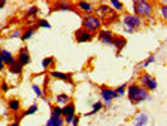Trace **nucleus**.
Instances as JSON below:
<instances>
[{
    "label": "nucleus",
    "instance_id": "obj_1",
    "mask_svg": "<svg viewBox=\"0 0 167 126\" xmlns=\"http://www.w3.org/2000/svg\"><path fill=\"white\" fill-rule=\"evenodd\" d=\"M128 94L129 99L135 103L143 101L148 95L146 89L135 85H132L129 87Z\"/></svg>",
    "mask_w": 167,
    "mask_h": 126
},
{
    "label": "nucleus",
    "instance_id": "obj_2",
    "mask_svg": "<svg viewBox=\"0 0 167 126\" xmlns=\"http://www.w3.org/2000/svg\"><path fill=\"white\" fill-rule=\"evenodd\" d=\"M136 13L140 16H147L151 12V8L148 2L145 1H136L134 4Z\"/></svg>",
    "mask_w": 167,
    "mask_h": 126
},
{
    "label": "nucleus",
    "instance_id": "obj_3",
    "mask_svg": "<svg viewBox=\"0 0 167 126\" xmlns=\"http://www.w3.org/2000/svg\"><path fill=\"white\" fill-rule=\"evenodd\" d=\"M140 21L139 18L134 15H129L125 17L123 20V25L125 30L127 32H131L139 28Z\"/></svg>",
    "mask_w": 167,
    "mask_h": 126
},
{
    "label": "nucleus",
    "instance_id": "obj_4",
    "mask_svg": "<svg viewBox=\"0 0 167 126\" xmlns=\"http://www.w3.org/2000/svg\"><path fill=\"white\" fill-rule=\"evenodd\" d=\"M115 11L107 5H103L97 9V14L102 20L108 21L114 19Z\"/></svg>",
    "mask_w": 167,
    "mask_h": 126
},
{
    "label": "nucleus",
    "instance_id": "obj_5",
    "mask_svg": "<svg viewBox=\"0 0 167 126\" xmlns=\"http://www.w3.org/2000/svg\"><path fill=\"white\" fill-rule=\"evenodd\" d=\"M84 26L90 31H95L100 28V21L97 18L93 16H89L85 19Z\"/></svg>",
    "mask_w": 167,
    "mask_h": 126
},
{
    "label": "nucleus",
    "instance_id": "obj_6",
    "mask_svg": "<svg viewBox=\"0 0 167 126\" xmlns=\"http://www.w3.org/2000/svg\"><path fill=\"white\" fill-rule=\"evenodd\" d=\"M142 82L149 89L153 90L156 88L157 84L154 78L149 74H145L142 77Z\"/></svg>",
    "mask_w": 167,
    "mask_h": 126
},
{
    "label": "nucleus",
    "instance_id": "obj_7",
    "mask_svg": "<svg viewBox=\"0 0 167 126\" xmlns=\"http://www.w3.org/2000/svg\"><path fill=\"white\" fill-rule=\"evenodd\" d=\"M64 119L62 116L51 114L45 126H64Z\"/></svg>",
    "mask_w": 167,
    "mask_h": 126
},
{
    "label": "nucleus",
    "instance_id": "obj_8",
    "mask_svg": "<svg viewBox=\"0 0 167 126\" xmlns=\"http://www.w3.org/2000/svg\"><path fill=\"white\" fill-rule=\"evenodd\" d=\"M101 95L107 105H109L113 98H117L118 94L116 91L109 89H104L101 92Z\"/></svg>",
    "mask_w": 167,
    "mask_h": 126
},
{
    "label": "nucleus",
    "instance_id": "obj_9",
    "mask_svg": "<svg viewBox=\"0 0 167 126\" xmlns=\"http://www.w3.org/2000/svg\"><path fill=\"white\" fill-rule=\"evenodd\" d=\"M148 116L144 113H140L134 120V126H144L148 122Z\"/></svg>",
    "mask_w": 167,
    "mask_h": 126
},
{
    "label": "nucleus",
    "instance_id": "obj_10",
    "mask_svg": "<svg viewBox=\"0 0 167 126\" xmlns=\"http://www.w3.org/2000/svg\"><path fill=\"white\" fill-rule=\"evenodd\" d=\"M76 39L77 42H85L90 40L92 36L90 33L86 30H79L77 31L76 34Z\"/></svg>",
    "mask_w": 167,
    "mask_h": 126
},
{
    "label": "nucleus",
    "instance_id": "obj_11",
    "mask_svg": "<svg viewBox=\"0 0 167 126\" xmlns=\"http://www.w3.org/2000/svg\"><path fill=\"white\" fill-rule=\"evenodd\" d=\"M100 37L102 42L105 44H113L114 39H113L112 32L110 31H102L100 32Z\"/></svg>",
    "mask_w": 167,
    "mask_h": 126
},
{
    "label": "nucleus",
    "instance_id": "obj_12",
    "mask_svg": "<svg viewBox=\"0 0 167 126\" xmlns=\"http://www.w3.org/2000/svg\"><path fill=\"white\" fill-rule=\"evenodd\" d=\"M0 60L4 61L6 64L14 63V59L12 57L11 53L5 50H3L0 53Z\"/></svg>",
    "mask_w": 167,
    "mask_h": 126
},
{
    "label": "nucleus",
    "instance_id": "obj_13",
    "mask_svg": "<svg viewBox=\"0 0 167 126\" xmlns=\"http://www.w3.org/2000/svg\"><path fill=\"white\" fill-rule=\"evenodd\" d=\"M70 114H75V108L72 103L66 105L62 108L61 115L63 117Z\"/></svg>",
    "mask_w": 167,
    "mask_h": 126
},
{
    "label": "nucleus",
    "instance_id": "obj_14",
    "mask_svg": "<svg viewBox=\"0 0 167 126\" xmlns=\"http://www.w3.org/2000/svg\"><path fill=\"white\" fill-rule=\"evenodd\" d=\"M8 106L10 110L16 112L20 108V102L18 99H13L9 102Z\"/></svg>",
    "mask_w": 167,
    "mask_h": 126
},
{
    "label": "nucleus",
    "instance_id": "obj_15",
    "mask_svg": "<svg viewBox=\"0 0 167 126\" xmlns=\"http://www.w3.org/2000/svg\"><path fill=\"white\" fill-rule=\"evenodd\" d=\"M23 68L22 64L20 62H16L13 63L10 68V71L14 74H19L21 72Z\"/></svg>",
    "mask_w": 167,
    "mask_h": 126
},
{
    "label": "nucleus",
    "instance_id": "obj_16",
    "mask_svg": "<svg viewBox=\"0 0 167 126\" xmlns=\"http://www.w3.org/2000/svg\"><path fill=\"white\" fill-rule=\"evenodd\" d=\"M93 110L91 112L87 113L84 114L85 116H92L93 114H96L97 112H98L100 109L102 108V102L100 101H98L96 102V103L94 104L93 105Z\"/></svg>",
    "mask_w": 167,
    "mask_h": 126
},
{
    "label": "nucleus",
    "instance_id": "obj_17",
    "mask_svg": "<svg viewBox=\"0 0 167 126\" xmlns=\"http://www.w3.org/2000/svg\"><path fill=\"white\" fill-rule=\"evenodd\" d=\"M56 101L60 105H65L68 103L70 101L69 97L65 94L59 95L56 97Z\"/></svg>",
    "mask_w": 167,
    "mask_h": 126
},
{
    "label": "nucleus",
    "instance_id": "obj_18",
    "mask_svg": "<svg viewBox=\"0 0 167 126\" xmlns=\"http://www.w3.org/2000/svg\"><path fill=\"white\" fill-rule=\"evenodd\" d=\"M38 106L36 104H34L31 105L26 110V111L24 112V116H30L33 115L37 112L38 110Z\"/></svg>",
    "mask_w": 167,
    "mask_h": 126
},
{
    "label": "nucleus",
    "instance_id": "obj_19",
    "mask_svg": "<svg viewBox=\"0 0 167 126\" xmlns=\"http://www.w3.org/2000/svg\"><path fill=\"white\" fill-rule=\"evenodd\" d=\"M19 60L22 64H26L30 62V57L26 53H23L21 54L19 57Z\"/></svg>",
    "mask_w": 167,
    "mask_h": 126
},
{
    "label": "nucleus",
    "instance_id": "obj_20",
    "mask_svg": "<svg viewBox=\"0 0 167 126\" xmlns=\"http://www.w3.org/2000/svg\"><path fill=\"white\" fill-rule=\"evenodd\" d=\"M79 5L83 10L86 11H90L91 10V5L90 4H88L86 2L84 1H81L79 2Z\"/></svg>",
    "mask_w": 167,
    "mask_h": 126
},
{
    "label": "nucleus",
    "instance_id": "obj_21",
    "mask_svg": "<svg viewBox=\"0 0 167 126\" xmlns=\"http://www.w3.org/2000/svg\"><path fill=\"white\" fill-rule=\"evenodd\" d=\"M62 108L59 106H55L51 110V114L56 115V116H62Z\"/></svg>",
    "mask_w": 167,
    "mask_h": 126
},
{
    "label": "nucleus",
    "instance_id": "obj_22",
    "mask_svg": "<svg viewBox=\"0 0 167 126\" xmlns=\"http://www.w3.org/2000/svg\"><path fill=\"white\" fill-rule=\"evenodd\" d=\"M51 75L53 77L58 78L60 79H63V80H66L67 79V76L65 75V74H62L59 72H53Z\"/></svg>",
    "mask_w": 167,
    "mask_h": 126
},
{
    "label": "nucleus",
    "instance_id": "obj_23",
    "mask_svg": "<svg viewBox=\"0 0 167 126\" xmlns=\"http://www.w3.org/2000/svg\"><path fill=\"white\" fill-rule=\"evenodd\" d=\"M111 2L113 5L114 6V7L117 9V10H121L123 7V4L120 2H119L117 0H112V1H111Z\"/></svg>",
    "mask_w": 167,
    "mask_h": 126
},
{
    "label": "nucleus",
    "instance_id": "obj_24",
    "mask_svg": "<svg viewBox=\"0 0 167 126\" xmlns=\"http://www.w3.org/2000/svg\"><path fill=\"white\" fill-rule=\"evenodd\" d=\"M32 88L34 90V91L35 94L37 95V96H40L41 95H42V92H41V91L38 86L36 85H34L32 86Z\"/></svg>",
    "mask_w": 167,
    "mask_h": 126
},
{
    "label": "nucleus",
    "instance_id": "obj_25",
    "mask_svg": "<svg viewBox=\"0 0 167 126\" xmlns=\"http://www.w3.org/2000/svg\"><path fill=\"white\" fill-rule=\"evenodd\" d=\"M39 26L44 28H51V26L48 23L47 21L45 20H42L40 21V23H39Z\"/></svg>",
    "mask_w": 167,
    "mask_h": 126
},
{
    "label": "nucleus",
    "instance_id": "obj_26",
    "mask_svg": "<svg viewBox=\"0 0 167 126\" xmlns=\"http://www.w3.org/2000/svg\"><path fill=\"white\" fill-rule=\"evenodd\" d=\"M52 60H53V59L51 58L45 59L42 62V66L43 68H46L50 65V64L51 63V62H52Z\"/></svg>",
    "mask_w": 167,
    "mask_h": 126
},
{
    "label": "nucleus",
    "instance_id": "obj_27",
    "mask_svg": "<svg viewBox=\"0 0 167 126\" xmlns=\"http://www.w3.org/2000/svg\"><path fill=\"white\" fill-rule=\"evenodd\" d=\"M32 34V30H28L27 32H25V33L23 35L22 37L23 40H26L28 39H29L31 37Z\"/></svg>",
    "mask_w": 167,
    "mask_h": 126
},
{
    "label": "nucleus",
    "instance_id": "obj_28",
    "mask_svg": "<svg viewBox=\"0 0 167 126\" xmlns=\"http://www.w3.org/2000/svg\"><path fill=\"white\" fill-rule=\"evenodd\" d=\"M126 86V85L125 84V85H123V86L120 87L119 88H118L117 89H116V92L118 94H120L121 95H123V94L125 93V90H124V88Z\"/></svg>",
    "mask_w": 167,
    "mask_h": 126
},
{
    "label": "nucleus",
    "instance_id": "obj_29",
    "mask_svg": "<svg viewBox=\"0 0 167 126\" xmlns=\"http://www.w3.org/2000/svg\"><path fill=\"white\" fill-rule=\"evenodd\" d=\"M79 117L78 116H75L74 119L73 120L71 124L72 125V126H77L79 125Z\"/></svg>",
    "mask_w": 167,
    "mask_h": 126
},
{
    "label": "nucleus",
    "instance_id": "obj_30",
    "mask_svg": "<svg viewBox=\"0 0 167 126\" xmlns=\"http://www.w3.org/2000/svg\"><path fill=\"white\" fill-rule=\"evenodd\" d=\"M167 6H164V7H162V9H161V11H162L163 16H164V17L165 18V19H167Z\"/></svg>",
    "mask_w": 167,
    "mask_h": 126
},
{
    "label": "nucleus",
    "instance_id": "obj_31",
    "mask_svg": "<svg viewBox=\"0 0 167 126\" xmlns=\"http://www.w3.org/2000/svg\"><path fill=\"white\" fill-rule=\"evenodd\" d=\"M154 61V57H153V56H151V57L148 59V60L147 61V62L145 64V67H147L148 65L150 64V63H152Z\"/></svg>",
    "mask_w": 167,
    "mask_h": 126
},
{
    "label": "nucleus",
    "instance_id": "obj_32",
    "mask_svg": "<svg viewBox=\"0 0 167 126\" xmlns=\"http://www.w3.org/2000/svg\"><path fill=\"white\" fill-rule=\"evenodd\" d=\"M9 89V87L7 86V84H6L5 82L3 83L2 85V89L3 91L4 92H6Z\"/></svg>",
    "mask_w": 167,
    "mask_h": 126
},
{
    "label": "nucleus",
    "instance_id": "obj_33",
    "mask_svg": "<svg viewBox=\"0 0 167 126\" xmlns=\"http://www.w3.org/2000/svg\"><path fill=\"white\" fill-rule=\"evenodd\" d=\"M37 9L36 8L34 7H32L29 9L28 13H29V14H34L37 12Z\"/></svg>",
    "mask_w": 167,
    "mask_h": 126
},
{
    "label": "nucleus",
    "instance_id": "obj_34",
    "mask_svg": "<svg viewBox=\"0 0 167 126\" xmlns=\"http://www.w3.org/2000/svg\"><path fill=\"white\" fill-rule=\"evenodd\" d=\"M7 126H19V123L18 121H14L9 124Z\"/></svg>",
    "mask_w": 167,
    "mask_h": 126
},
{
    "label": "nucleus",
    "instance_id": "obj_35",
    "mask_svg": "<svg viewBox=\"0 0 167 126\" xmlns=\"http://www.w3.org/2000/svg\"><path fill=\"white\" fill-rule=\"evenodd\" d=\"M20 35V33L19 32H15L13 34V37H18V36H19Z\"/></svg>",
    "mask_w": 167,
    "mask_h": 126
},
{
    "label": "nucleus",
    "instance_id": "obj_36",
    "mask_svg": "<svg viewBox=\"0 0 167 126\" xmlns=\"http://www.w3.org/2000/svg\"><path fill=\"white\" fill-rule=\"evenodd\" d=\"M5 3V1H0V8L3 7Z\"/></svg>",
    "mask_w": 167,
    "mask_h": 126
},
{
    "label": "nucleus",
    "instance_id": "obj_37",
    "mask_svg": "<svg viewBox=\"0 0 167 126\" xmlns=\"http://www.w3.org/2000/svg\"><path fill=\"white\" fill-rule=\"evenodd\" d=\"M3 68H4V65L2 63V61L0 60V70H1Z\"/></svg>",
    "mask_w": 167,
    "mask_h": 126
}]
</instances>
